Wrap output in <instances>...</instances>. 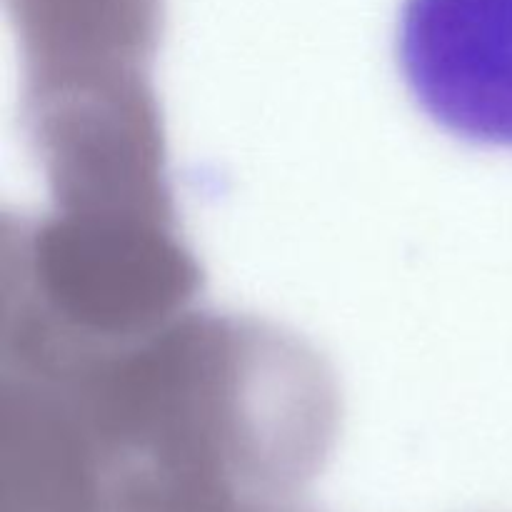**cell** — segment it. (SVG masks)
Masks as SVG:
<instances>
[{"label": "cell", "instance_id": "1", "mask_svg": "<svg viewBox=\"0 0 512 512\" xmlns=\"http://www.w3.org/2000/svg\"><path fill=\"white\" fill-rule=\"evenodd\" d=\"M395 58L438 128L512 150V0H403Z\"/></svg>", "mask_w": 512, "mask_h": 512}]
</instances>
